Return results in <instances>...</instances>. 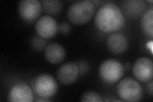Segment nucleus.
Returning a JSON list of instances; mask_svg holds the SVG:
<instances>
[{"label":"nucleus","instance_id":"obj_9","mask_svg":"<svg viewBox=\"0 0 153 102\" xmlns=\"http://www.w3.org/2000/svg\"><path fill=\"white\" fill-rule=\"evenodd\" d=\"M80 74L77 64L74 62L65 63L57 71V78L61 84L68 85L74 83Z\"/></svg>","mask_w":153,"mask_h":102},{"label":"nucleus","instance_id":"obj_17","mask_svg":"<svg viewBox=\"0 0 153 102\" xmlns=\"http://www.w3.org/2000/svg\"><path fill=\"white\" fill-rule=\"evenodd\" d=\"M47 41L40 36H33L31 41V45L32 48L36 51H41L47 47Z\"/></svg>","mask_w":153,"mask_h":102},{"label":"nucleus","instance_id":"obj_1","mask_svg":"<svg viewBox=\"0 0 153 102\" xmlns=\"http://www.w3.org/2000/svg\"><path fill=\"white\" fill-rule=\"evenodd\" d=\"M125 19L121 10L116 4L107 3L99 8L94 17V24L104 33H112L121 29Z\"/></svg>","mask_w":153,"mask_h":102},{"label":"nucleus","instance_id":"obj_20","mask_svg":"<svg viewBox=\"0 0 153 102\" xmlns=\"http://www.w3.org/2000/svg\"><path fill=\"white\" fill-rule=\"evenodd\" d=\"M147 89H148V92H149V94L152 96V94H153V92H152V80H150L149 84H148Z\"/></svg>","mask_w":153,"mask_h":102},{"label":"nucleus","instance_id":"obj_15","mask_svg":"<svg viewBox=\"0 0 153 102\" xmlns=\"http://www.w3.org/2000/svg\"><path fill=\"white\" fill-rule=\"evenodd\" d=\"M41 4L44 12L51 15L58 14L63 7L62 3L58 0H44L41 1Z\"/></svg>","mask_w":153,"mask_h":102},{"label":"nucleus","instance_id":"obj_7","mask_svg":"<svg viewBox=\"0 0 153 102\" xmlns=\"http://www.w3.org/2000/svg\"><path fill=\"white\" fill-rule=\"evenodd\" d=\"M41 3L38 0H23L19 3L18 12L26 21H33L40 16L42 12Z\"/></svg>","mask_w":153,"mask_h":102},{"label":"nucleus","instance_id":"obj_11","mask_svg":"<svg viewBox=\"0 0 153 102\" xmlns=\"http://www.w3.org/2000/svg\"><path fill=\"white\" fill-rule=\"evenodd\" d=\"M128 40L121 33H114L108 36L107 40V47L114 54H121L125 52L128 47Z\"/></svg>","mask_w":153,"mask_h":102},{"label":"nucleus","instance_id":"obj_13","mask_svg":"<svg viewBox=\"0 0 153 102\" xmlns=\"http://www.w3.org/2000/svg\"><path fill=\"white\" fill-rule=\"evenodd\" d=\"M44 55L50 63L58 64L65 59L66 51L63 46L59 43H52L45 47Z\"/></svg>","mask_w":153,"mask_h":102},{"label":"nucleus","instance_id":"obj_2","mask_svg":"<svg viewBox=\"0 0 153 102\" xmlns=\"http://www.w3.org/2000/svg\"><path fill=\"white\" fill-rule=\"evenodd\" d=\"M95 12V7L91 1H78L71 4L68 9L69 21L76 25H82L91 19Z\"/></svg>","mask_w":153,"mask_h":102},{"label":"nucleus","instance_id":"obj_4","mask_svg":"<svg viewBox=\"0 0 153 102\" xmlns=\"http://www.w3.org/2000/svg\"><path fill=\"white\" fill-rule=\"evenodd\" d=\"M117 92L119 97L125 101H140L143 95L142 88L138 82L130 77L124 78L119 82Z\"/></svg>","mask_w":153,"mask_h":102},{"label":"nucleus","instance_id":"obj_6","mask_svg":"<svg viewBox=\"0 0 153 102\" xmlns=\"http://www.w3.org/2000/svg\"><path fill=\"white\" fill-rule=\"evenodd\" d=\"M133 74L138 80L147 82L152 80L153 75L152 61L148 57H140L134 63Z\"/></svg>","mask_w":153,"mask_h":102},{"label":"nucleus","instance_id":"obj_14","mask_svg":"<svg viewBox=\"0 0 153 102\" xmlns=\"http://www.w3.org/2000/svg\"><path fill=\"white\" fill-rule=\"evenodd\" d=\"M142 32L147 36L153 38V8H150L143 13L140 19Z\"/></svg>","mask_w":153,"mask_h":102},{"label":"nucleus","instance_id":"obj_5","mask_svg":"<svg viewBox=\"0 0 153 102\" xmlns=\"http://www.w3.org/2000/svg\"><path fill=\"white\" fill-rule=\"evenodd\" d=\"M33 88L38 96L49 98L57 93L58 84L53 76L49 74H42L35 79Z\"/></svg>","mask_w":153,"mask_h":102},{"label":"nucleus","instance_id":"obj_16","mask_svg":"<svg viewBox=\"0 0 153 102\" xmlns=\"http://www.w3.org/2000/svg\"><path fill=\"white\" fill-rule=\"evenodd\" d=\"M82 102H102V97L95 91H89L84 93L80 100Z\"/></svg>","mask_w":153,"mask_h":102},{"label":"nucleus","instance_id":"obj_18","mask_svg":"<svg viewBox=\"0 0 153 102\" xmlns=\"http://www.w3.org/2000/svg\"><path fill=\"white\" fill-rule=\"evenodd\" d=\"M58 30L62 33L67 34L70 31V26L68 23L63 22L58 26Z\"/></svg>","mask_w":153,"mask_h":102},{"label":"nucleus","instance_id":"obj_21","mask_svg":"<svg viewBox=\"0 0 153 102\" xmlns=\"http://www.w3.org/2000/svg\"><path fill=\"white\" fill-rule=\"evenodd\" d=\"M51 101V100H50L49 98H42V97H40V98H38L36 100V101H39V102H42V101Z\"/></svg>","mask_w":153,"mask_h":102},{"label":"nucleus","instance_id":"obj_12","mask_svg":"<svg viewBox=\"0 0 153 102\" xmlns=\"http://www.w3.org/2000/svg\"><path fill=\"white\" fill-rule=\"evenodd\" d=\"M146 2L142 0H127L122 3L124 13L130 18H137L146 11Z\"/></svg>","mask_w":153,"mask_h":102},{"label":"nucleus","instance_id":"obj_3","mask_svg":"<svg viewBox=\"0 0 153 102\" xmlns=\"http://www.w3.org/2000/svg\"><path fill=\"white\" fill-rule=\"evenodd\" d=\"M98 72L100 79L105 84H114L122 78L124 67L117 60L107 59L100 64Z\"/></svg>","mask_w":153,"mask_h":102},{"label":"nucleus","instance_id":"obj_24","mask_svg":"<svg viewBox=\"0 0 153 102\" xmlns=\"http://www.w3.org/2000/svg\"><path fill=\"white\" fill-rule=\"evenodd\" d=\"M148 2H149V3H152V1H148Z\"/></svg>","mask_w":153,"mask_h":102},{"label":"nucleus","instance_id":"obj_23","mask_svg":"<svg viewBox=\"0 0 153 102\" xmlns=\"http://www.w3.org/2000/svg\"><path fill=\"white\" fill-rule=\"evenodd\" d=\"M91 1L93 3L94 5H96V6H98L99 4L102 2V1Z\"/></svg>","mask_w":153,"mask_h":102},{"label":"nucleus","instance_id":"obj_8","mask_svg":"<svg viewBox=\"0 0 153 102\" xmlns=\"http://www.w3.org/2000/svg\"><path fill=\"white\" fill-rule=\"evenodd\" d=\"M58 26L54 18L45 16L41 17L37 21L35 30L38 36L44 39H49L55 36L58 31Z\"/></svg>","mask_w":153,"mask_h":102},{"label":"nucleus","instance_id":"obj_19","mask_svg":"<svg viewBox=\"0 0 153 102\" xmlns=\"http://www.w3.org/2000/svg\"><path fill=\"white\" fill-rule=\"evenodd\" d=\"M77 65L79 66L80 73L82 72V74H84V73L86 72V71H88V66H87V65H86V63L81 61V62L78 63Z\"/></svg>","mask_w":153,"mask_h":102},{"label":"nucleus","instance_id":"obj_22","mask_svg":"<svg viewBox=\"0 0 153 102\" xmlns=\"http://www.w3.org/2000/svg\"><path fill=\"white\" fill-rule=\"evenodd\" d=\"M147 48H150L151 52H152V42H150L147 43Z\"/></svg>","mask_w":153,"mask_h":102},{"label":"nucleus","instance_id":"obj_10","mask_svg":"<svg viewBox=\"0 0 153 102\" xmlns=\"http://www.w3.org/2000/svg\"><path fill=\"white\" fill-rule=\"evenodd\" d=\"M7 100L10 102H32L34 97L31 88L27 84L18 83L9 91Z\"/></svg>","mask_w":153,"mask_h":102}]
</instances>
